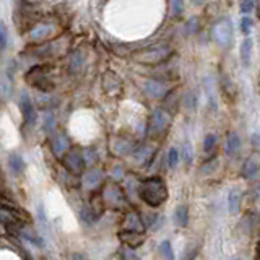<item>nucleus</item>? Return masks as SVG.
I'll return each instance as SVG.
<instances>
[{
	"mask_svg": "<svg viewBox=\"0 0 260 260\" xmlns=\"http://www.w3.org/2000/svg\"><path fill=\"white\" fill-rule=\"evenodd\" d=\"M138 195L150 207L163 205L167 199V187L161 177H148L138 184Z\"/></svg>",
	"mask_w": 260,
	"mask_h": 260,
	"instance_id": "1",
	"label": "nucleus"
},
{
	"mask_svg": "<svg viewBox=\"0 0 260 260\" xmlns=\"http://www.w3.org/2000/svg\"><path fill=\"white\" fill-rule=\"evenodd\" d=\"M172 54V48L171 44L167 43H158L155 46H150V48L140 49L134 52L130 55L132 60H135L138 63H147V65H155V63H161L167 60Z\"/></svg>",
	"mask_w": 260,
	"mask_h": 260,
	"instance_id": "2",
	"label": "nucleus"
},
{
	"mask_svg": "<svg viewBox=\"0 0 260 260\" xmlns=\"http://www.w3.org/2000/svg\"><path fill=\"white\" fill-rule=\"evenodd\" d=\"M171 124V115L169 112L163 111V109H155L148 119V127H147V134L152 138H158L169 129Z\"/></svg>",
	"mask_w": 260,
	"mask_h": 260,
	"instance_id": "3",
	"label": "nucleus"
},
{
	"mask_svg": "<svg viewBox=\"0 0 260 260\" xmlns=\"http://www.w3.org/2000/svg\"><path fill=\"white\" fill-rule=\"evenodd\" d=\"M103 204L104 207H111V208H122L127 205V199L124 190L120 189L115 182H107L104 184L103 187V194H101Z\"/></svg>",
	"mask_w": 260,
	"mask_h": 260,
	"instance_id": "4",
	"label": "nucleus"
},
{
	"mask_svg": "<svg viewBox=\"0 0 260 260\" xmlns=\"http://www.w3.org/2000/svg\"><path fill=\"white\" fill-rule=\"evenodd\" d=\"M48 70H49L48 65H38L26 73L25 80L28 83H31L34 88H39L43 91H51L54 88V83H51V80L48 77Z\"/></svg>",
	"mask_w": 260,
	"mask_h": 260,
	"instance_id": "5",
	"label": "nucleus"
},
{
	"mask_svg": "<svg viewBox=\"0 0 260 260\" xmlns=\"http://www.w3.org/2000/svg\"><path fill=\"white\" fill-rule=\"evenodd\" d=\"M213 38L218 46L221 48H229L233 43V23L229 18H221L213 26Z\"/></svg>",
	"mask_w": 260,
	"mask_h": 260,
	"instance_id": "6",
	"label": "nucleus"
},
{
	"mask_svg": "<svg viewBox=\"0 0 260 260\" xmlns=\"http://www.w3.org/2000/svg\"><path fill=\"white\" fill-rule=\"evenodd\" d=\"M85 164H86L85 156L82 155L80 150L70 148L63 153V166H65V169L68 172H72V174H75V176L82 174L83 169H85Z\"/></svg>",
	"mask_w": 260,
	"mask_h": 260,
	"instance_id": "7",
	"label": "nucleus"
},
{
	"mask_svg": "<svg viewBox=\"0 0 260 260\" xmlns=\"http://www.w3.org/2000/svg\"><path fill=\"white\" fill-rule=\"evenodd\" d=\"M20 106H21V112H23V119H25V122L28 125H34V124H36L38 112H36V109H34L31 100L26 95H21Z\"/></svg>",
	"mask_w": 260,
	"mask_h": 260,
	"instance_id": "8",
	"label": "nucleus"
},
{
	"mask_svg": "<svg viewBox=\"0 0 260 260\" xmlns=\"http://www.w3.org/2000/svg\"><path fill=\"white\" fill-rule=\"evenodd\" d=\"M124 229L125 231H137V233H143L145 231V224H143V218H140L137 211L127 213L124 219Z\"/></svg>",
	"mask_w": 260,
	"mask_h": 260,
	"instance_id": "9",
	"label": "nucleus"
},
{
	"mask_svg": "<svg viewBox=\"0 0 260 260\" xmlns=\"http://www.w3.org/2000/svg\"><path fill=\"white\" fill-rule=\"evenodd\" d=\"M120 241H122L127 247L135 249V247H138L145 241V236H143V233H137V231H122V233H120Z\"/></svg>",
	"mask_w": 260,
	"mask_h": 260,
	"instance_id": "10",
	"label": "nucleus"
},
{
	"mask_svg": "<svg viewBox=\"0 0 260 260\" xmlns=\"http://www.w3.org/2000/svg\"><path fill=\"white\" fill-rule=\"evenodd\" d=\"M142 88L152 98H163L166 95V86L161 82H156V80H147Z\"/></svg>",
	"mask_w": 260,
	"mask_h": 260,
	"instance_id": "11",
	"label": "nucleus"
},
{
	"mask_svg": "<svg viewBox=\"0 0 260 260\" xmlns=\"http://www.w3.org/2000/svg\"><path fill=\"white\" fill-rule=\"evenodd\" d=\"M224 152L228 156H236L241 152V138L236 132H229L224 142Z\"/></svg>",
	"mask_w": 260,
	"mask_h": 260,
	"instance_id": "12",
	"label": "nucleus"
},
{
	"mask_svg": "<svg viewBox=\"0 0 260 260\" xmlns=\"http://www.w3.org/2000/svg\"><path fill=\"white\" fill-rule=\"evenodd\" d=\"M11 93H13V80H11L8 72H5L0 75V98L3 101H8Z\"/></svg>",
	"mask_w": 260,
	"mask_h": 260,
	"instance_id": "13",
	"label": "nucleus"
},
{
	"mask_svg": "<svg viewBox=\"0 0 260 260\" xmlns=\"http://www.w3.org/2000/svg\"><path fill=\"white\" fill-rule=\"evenodd\" d=\"M52 30H54V26H52V23H48V21H43L39 23V25H36L33 28V30L30 31V36L31 39H34V41H41V39H44L46 36H49V34L52 33Z\"/></svg>",
	"mask_w": 260,
	"mask_h": 260,
	"instance_id": "14",
	"label": "nucleus"
},
{
	"mask_svg": "<svg viewBox=\"0 0 260 260\" xmlns=\"http://www.w3.org/2000/svg\"><path fill=\"white\" fill-rule=\"evenodd\" d=\"M241 174L244 179H247V181H254V179L257 177L259 174V164H257V159L256 158H249L244 163V166H242V171Z\"/></svg>",
	"mask_w": 260,
	"mask_h": 260,
	"instance_id": "15",
	"label": "nucleus"
},
{
	"mask_svg": "<svg viewBox=\"0 0 260 260\" xmlns=\"http://www.w3.org/2000/svg\"><path fill=\"white\" fill-rule=\"evenodd\" d=\"M68 148H70V143H68V138L65 135H55L52 138V152L57 156H62Z\"/></svg>",
	"mask_w": 260,
	"mask_h": 260,
	"instance_id": "16",
	"label": "nucleus"
},
{
	"mask_svg": "<svg viewBox=\"0 0 260 260\" xmlns=\"http://www.w3.org/2000/svg\"><path fill=\"white\" fill-rule=\"evenodd\" d=\"M101 181H103V174H101V171H98V169H91V171L86 172L85 177H83V186H85L86 189H95V187L100 186Z\"/></svg>",
	"mask_w": 260,
	"mask_h": 260,
	"instance_id": "17",
	"label": "nucleus"
},
{
	"mask_svg": "<svg viewBox=\"0 0 260 260\" xmlns=\"http://www.w3.org/2000/svg\"><path fill=\"white\" fill-rule=\"evenodd\" d=\"M153 155H155V148L150 147V145H143L138 150H135V153H134L135 159L138 161V163H142V164L150 163L152 158H153Z\"/></svg>",
	"mask_w": 260,
	"mask_h": 260,
	"instance_id": "18",
	"label": "nucleus"
},
{
	"mask_svg": "<svg viewBox=\"0 0 260 260\" xmlns=\"http://www.w3.org/2000/svg\"><path fill=\"white\" fill-rule=\"evenodd\" d=\"M252 39L249 36L244 38V41L241 43V60L244 65H249L252 59Z\"/></svg>",
	"mask_w": 260,
	"mask_h": 260,
	"instance_id": "19",
	"label": "nucleus"
},
{
	"mask_svg": "<svg viewBox=\"0 0 260 260\" xmlns=\"http://www.w3.org/2000/svg\"><path fill=\"white\" fill-rule=\"evenodd\" d=\"M174 221L177 226H187V223H189V211H187V207H184V205H179L176 208V211H174Z\"/></svg>",
	"mask_w": 260,
	"mask_h": 260,
	"instance_id": "20",
	"label": "nucleus"
},
{
	"mask_svg": "<svg viewBox=\"0 0 260 260\" xmlns=\"http://www.w3.org/2000/svg\"><path fill=\"white\" fill-rule=\"evenodd\" d=\"M8 164L11 167V171L16 172V174H20V172L25 169V161H23V158L20 155H10V158H8Z\"/></svg>",
	"mask_w": 260,
	"mask_h": 260,
	"instance_id": "21",
	"label": "nucleus"
},
{
	"mask_svg": "<svg viewBox=\"0 0 260 260\" xmlns=\"http://www.w3.org/2000/svg\"><path fill=\"white\" fill-rule=\"evenodd\" d=\"M239 200H241V194L238 189H233L229 192L228 197V207H229V213H236L239 210Z\"/></svg>",
	"mask_w": 260,
	"mask_h": 260,
	"instance_id": "22",
	"label": "nucleus"
},
{
	"mask_svg": "<svg viewBox=\"0 0 260 260\" xmlns=\"http://www.w3.org/2000/svg\"><path fill=\"white\" fill-rule=\"evenodd\" d=\"M182 104H184V107H186L187 111H194V109L197 107V95H195L194 91H187V93H184Z\"/></svg>",
	"mask_w": 260,
	"mask_h": 260,
	"instance_id": "23",
	"label": "nucleus"
},
{
	"mask_svg": "<svg viewBox=\"0 0 260 260\" xmlns=\"http://www.w3.org/2000/svg\"><path fill=\"white\" fill-rule=\"evenodd\" d=\"M159 254L164 260H176V256H174V252H172V247H171L169 241L161 242L159 244Z\"/></svg>",
	"mask_w": 260,
	"mask_h": 260,
	"instance_id": "24",
	"label": "nucleus"
},
{
	"mask_svg": "<svg viewBox=\"0 0 260 260\" xmlns=\"http://www.w3.org/2000/svg\"><path fill=\"white\" fill-rule=\"evenodd\" d=\"M179 158H181V155H179L177 148H169V152H167V156H166V163L169 167H176L177 163H179Z\"/></svg>",
	"mask_w": 260,
	"mask_h": 260,
	"instance_id": "25",
	"label": "nucleus"
},
{
	"mask_svg": "<svg viewBox=\"0 0 260 260\" xmlns=\"http://www.w3.org/2000/svg\"><path fill=\"white\" fill-rule=\"evenodd\" d=\"M216 142H218L216 135L208 134V135L205 137V140H204V152H205V153H211L213 150H215V147H216Z\"/></svg>",
	"mask_w": 260,
	"mask_h": 260,
	"instance_id": "26",
	"label": "nucleus"
},
{
	"mask_svg": "<svg viewBox=\"0 0 260 260\" xmlns=\"http://www.w3.org/2000/svg\"><path fill=\"white\" fill-rule=\"evenodd\" d=\"M8 44V30L3 21H0V52H3Z\"/></svg>",
	"mask_w": 260,
	"mask_h": 260,
	"instance_id": "27",
	"label": "nucleus"
},
{
	"mask_svg": "<svg viewBox=\"0 0 260 260\" xmlns=\"http://www.w3.org/2000/svg\"><path fill=\"white\" fill-rule=\"evenodd\" d=\"M80 216H82V219L86 224L95 223V219H96V215H95L93 210H91L90 207H83L82 210H80Z\"/></svg>",
	"mask_w": 260,
	"mask_h": 260,
	"instance_id": "28",
	"label": "nucleus"
},
{
	"mask_svg": "<svg viewBox=\"0 0 260 260\" xmlns=\"http://www.w3.org/2000/svg\"><path fill=\"white\" fill-rule=\"evenodd\" d=\"M252 28H254V21L252 18H249V16H244V18L241 20V31L244 36H249L251 31H252Z\"/></svg>",
	"mask_w": 260,
	"mask_h": 260,
	"instance_id": "29",
	"label": "nucleus"
},
{
	"mask_svg": "<svg viewBox=\"0 0 260 260\" xmlns=\"http://www.w3.org/2000/svg\"><path fill=\"white\" fill-rule=\"evenodd\" d=\"M239 8L244 15H249L256 8V0H239Z\"/></svg>",
	"mask_w": 260,
	"mask_h": 260,
	"instance_id": "30",
	"label": "nucleus"
},
{
	"mask_svg": "<svg viewBox=\"0 0 260 260\" xmlns=\"http://www.w3.org/2000/svg\"><path fill=\"white\" fill-rule=\"evenodd\" d=\"M172 15H181L184 8V0H169Z\"/></svg>",
	"mask_w": 260,
	"mask_h": 260,
	"instance_id": "31",
	"label": "nucleus"
},
{
	"mask_svg": "<svg viewBox=\"0 0 260 260\" xmlns=\"http://www.w3.org/2000/svg\"><path fill=\"white\" fill-rule=\"evenodd\" d=\"M192 156H194V152H192V147L186 143V145L182 147V159L186 161L187 164L192 163Z\"/></svg>",
	"mask_w": 260,
	"mask_h": 260,
	"instance_id": "32",
	"label": "nucleus"
},
{
	"mask_svg": "<svg viewBox=\"0 0 260 260\" xmlns=\"http://www.w3.org/2000/svg\"><path fill=\"white\" fill-rule=\"evenodd\" d=\"M120 256H122L124 260H135L137 259L134 249H132V247H127V246L124 247L122 251H120Z\"/></svg>",
	"mask_w": 260,
	"mask_h": 260,
	"instance_id": "33",
	"label": "nucleus"
},
{
	"mask_svg": "<svg viewBox=\"0 0 260 260\" xmlns=\"http://www.w3.org/2000/svg\"><path fill=\"white\" fill-rule=\"evenodd\" d=\"M80 67H82V57H80L78 54H75L72 57V62H70V70L75 73V72H78Z\"/></svg>",
	"mask_w": 260,
	"mask_h": 260,
	"instance_id": "34",
	"label": "nucleus"
},
{
	"mask_svg": "<svg viewBox=\"0 0 260 260\" xmlns=\"http://www.w3.org/2000/svg\"><path fill=\"white\" fill-rule=\"evenodd\" d=\"M44 129L46 130L54 129V117H52V114H46L44 115Z\"/></svg>",
	"mask_w": 260,
	"mask_h": 260,
	"instance_id": "35",
	"label": "nucleus"
},
{
	"mask_svg": "<svg viewBox=\"0 0 260 260\" xmlns=\"http://www.w3.org/2000/svg\"><path fill=\"white\" fill-rule=\"evenodd\" d=\"M73 260H88V257L85 256V254H73Z\"/></svg>",
	"mask_w": 260,
	"mask_h": 260,
	"instance_id": "36",
	"label": "nucleus"
},
{
	"mask_svg": "<svg viewBox=\"0 0 260 260\" xmlns=\"http://www.w3.org/2000/svg\"><path fill=\"white\" fill-rule=\"evenodd\" d=\"M192 2H194L195 5H202V3L205 2V0H192Z\"/></svg>",
	"mask_w": 260,
	"mask_h": 260,
	"instance_id": "37",
	"label": "nucleus"
},
{
	"mask_svg": "<svg viewBox=\"0 0 260 260\" xmlns=\"http://www.w3.org/2000/svg\"><path fill=\"white\" fill-rule=\"evenodd\" d=\"M233 260H241V259H233Z\"/></svg>",
	"mask_w": 260,
	"mask_h": 260,
	"instance_id": "38",
	"label": "nucleus"
}]
</instances>
